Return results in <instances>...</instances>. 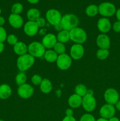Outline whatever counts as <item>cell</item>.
<instances>
[{"label":"cell","instance_id":"1","mask_svg":"<svg viewBox=\"0 0 120 121\" xmlns=\"http://www.w3.org/2000/svg\"><path fill=\"white\" fill-rule=\"evenodd\" d=\"M35 58L29 53L20 56L16 60V67L21 72H24L32 67L35 63Z\"/></svg>","mask_w":120,"mask_h":121},{"label":"cell","instance_id":"2","mask_svg":"<svg viewBox=\"0 0 120 121\" xmlns=\"http://www.w3.org/2000/svg\"><path fill=\"white\" fill-rule=\"evenodd\" d=\"M61 24L64 30L70 31L74 28L78 27L79 19L76 15L73 14H67L62 16Z\"/></svg>","mask_w":120,"mask_h":121},{"label":"cell","instance_id":"3","mask_svg":"<svg viewBox=\"0 0 120 121\" xmlns=\"http://www.w3.org/2000/svg\"><path fill=\"white\" fill-rule=\"evenodd\" d=\"M70 40L74 44H82L85 43L87 40V34L85 31L81 27H76L69 31Z\"/></svg>","mask_w":120,"mask_h":121},{"label":"cell","instance_id":"4","mask_svg":"<svg viewBox=\"0 0 120 121\" xmlns=\"http://www.w3.org/2000/svg\"><path fill=\"white\" fill-rule=\"evenodd\" d=\"M46 49L41 42L33 41L28 46V53L34 58L43 57Z\"/></svg>","mask_w":120,"mask_h":121},{"label":"cell","instance_id":"5","mask_svg":"<svg viewBox=\"0 0 120 121\" xmlns=\"http://www.w3.org/2000/svg\"><path fill=\"white\" fill-rule=\"evenodd\" d=\"M116 7L114 4L104 2L98 5V13L103 17L108 18L113 16L116 13Z\"/></svg>","mask_w":120,"mask_h":121},{"label":"cell","instance_id":"6","mask_svg":"<svg viewBox=\"0 0 120 121\" xmlns=\"http://www.w3.org/2000/svg\"><path fill=\"white\" fill-rule=\"evenodd\" d=\"M84 109L87 112H91L95 109L96 106V100L93 94L87 93L82 97V105Z\"/></svg>","mask_w":120,"mask_h":121},{"label":"cell","instance_id":"7","mask_svg":"<svg viewBox=\"0 0 120 121\" xmlns=\"http://www.w3.org/2000/svg\"><path fill=\"white\" fill-rule=\"evenodd\" d=\"M62 17V16L60 11L54 8L48 9L45 14L47 21L53 26L60 24L61 21Z\"/></svg>","mask_w":120,"mask_h":121},{"label":"cell","instance_id":"8","mask_svg":"<svg viewBox=\"0 0 120 121\" xmlns=\"http://www.w3.org/2000/svg\"><path fill=\"white\" fill-rule=\"evenodd\" d=\"M72 63V59L70 56L64 53V54L58 55L56 60V63L57 67L61 70H67L70 68Z\"/></svg>","mask_w":120,"mask_h":121},{"label":"cell","instance_id":"9","mask_svg":"<svg viewBox=\"0 0 120 121\" xmlns=\"http://www.w3.org/2000/svg\"><path fill=\"white\" fill-rule=\"evenodd\" d=\"M104 97L107 104L112 105H115L120 100V95L118 92L114 88L107 89L105 91Z\"/></svg>","mask_w":120,"mask_h":121},{"label":"cell","instance_id":"10","mask_svg":"<svg viewBox=\"0 0 120 121\" xmlns=\"http://www.w3.org/2000/svg\"><path fill=\"white\" fill-rule=\"evenodd\" d=\"M34 87L29 84L25 83L18 87L17 93L19 96L22 99H29L34 95Z\"/></svg>","mask_w":120,"mask_h":121},{"label":"cell","instance_id":"11","mask_svg":"<svg viewBox=\"0 0 120 121\" xmlns=\"http://www.w3.org/2000/svg\"><path fill=\"white\" fill-rule=\"evenodd\" d=\"M115 112L116 109L114 105L108 104H105L102 105L100 109V115L101 118L106 119H109L112 117H114Z\"/></svg>","mask_w":120,"mask_h":121},{"label":"cell","instance_id":"12","mask_svg":"<svg viewBox=\"0 0 120 121\" xmlns=\"http://www.w3.org/2000/svg\"><path fill=\"white\" fill-rule=\"evenodd\" d=\"M84 53L85 50L82 44H74L71 47L69 56L73 60H78L83 57Z\"/></svg>","mask_w":120,"mask_h":121},{"label":"cell","instance_id":"13","mask_svg":"<svg viewBox=\"0 0 120 121\" xmlns=\"http://www.w3.org/2000/svg\"><path fill=\"white\" fill-rule=\"evenodd\" d=\"M96 44L99 48L109 50L111 46V40L107 34L101 33L96 37Z\"/></svg>","mask_w":120,"mask_h":121},{"label":"cell","instance_id":"14","mask_svg":"<svg viewBox=\"0 0 120 121\" xmlns=\"http://www.w3.org/2000/svg\"><path fill=\"white\" fill-rule=\"evenodd\" d=\"M57 42L56 35L52 33H48L45 34L42 38L41 43L44 46L45 49L49 50L54 48V46Z\"/></svg>","mask_w":120,"mask_h":121},{"label":"cell","instance_id":"15","mask_svg":"<svg viewBox=\"0 0 120 121\" xmlns=\"http://www.w3.org/2000/svg\"><path fill=\"white\" fill-rule=\"evenodd\" d=\"M39 28L35 21H28L24 25V31L27 36L29 37L36 35L38 32Z\"/></svg>","mask_w":120,"mask_h":121},{"label":"cell","instance_id":"16","mask_svg":"<svg viewBox=\"0 0 120 121\" xmlns=\"http://www.w3.org/2000/svg\"><path fill=\"white\" fill-rule=\"evenodd\" d=\"M97 28L101 33L103 34H107L112 28L110 20L108 18H101L99 19L97 22Z\"/></svg>","mask_w":120,"mask_h":121},{"label":"cell","instance_id":"17","mask_svg":"<svg viewBox=\"0 0 120 121\" xmlns=\"http://www.w3.org/2000/svg\"><path fill=\"white\" fill-rule=\"evenodd\" d=\"M8 22L12 27L16 29L21 28L24 26V20L18 14H11L8 17Z\"/></svg>","mask_w":120,"mask_h":121},{"label":"cell","instance_id":"18","mask_svg":"<svg viewBox=\"0 0 120 121\" xmlns=\"http://www.w3.org/2000/svg\"><path fill=\"white\" fill-rule=\"evenodd\" d=\"M82 98L76 94H72L68 99V105L71 108L76 109L80 107L82 105Z\"/></svg>","mask_w":120,"mask_h":121},{"label":"cell","instance_id":"19","mask_svg":"<svg viewBox=\"0 0 120 121\" xmlns=\"http://www.w3.org/2000/svg\"><path fill=\"white\" fill-rule=\"evenodd\" d=\"M13 50L16 55L22 56L28 53V46L22 41H18L13 46Z\"/></svg>","mask_w":120,"mask_h":121},{"label":"cell","instance_id":"20","mask_svg":"<svg viewBox=\"0 0 120 121\" xmlns=\"http://www.w3.org/2000/svg\"><path fill=\"white\" fill-rule=\"evenodd\" d=\"M12 94V89L8 84L4 83L0 85V99L5 100L8 99Z\"/></svg>","mask_w":120,"mask_h":121},{"label":"cell","instance_id":"21","mask_svg":"<svg viewBox=\"0 0 120 121\" xmlns=\"http://www.w3.org/2000/svg\"><path fill=\"white\" fill-rule=\"evenodd\" d=\"M40 91L45 94L50 93L52 89V84L51 82L47 78H44L42 80L41 85H40Z\"/></svg>","mask_w":120,"mask_h":121},{"label":"cell","instance_id":"22","mask_svg":"<svg viewBox=\"0 0 120 121\" xmlns=\"http://www.w3.org/2000/svg\"><path fill=\"white\" fill-rule=\"evenodd\" d=\"M43 57L47 62L52 63L56 62L58 55L54 50L49 49L45 51Z\"/></svg>","mask_w":120,"mask_h":121},{"label":"cell","instance_id":"23","mask_svg":"<svg viewBox=\"0 0 120 121\" xmlns=\"http://www.w3.org/2000/svg\"><path fill=\"white\" fill-rule=\"evenodd\" d=\"M27 17L29 21H36L39 18L41 17L40 11L37 8H30L27 13Z\"/></svg>","mask_w":120,"mask_h":121},{"label":"cell","instance_id":"24","mask_svg":"<svg viewBox=\"0 0 120 121\" xmlns=\"http://www.w3.org/2000/svg\"><path fill=\"white\" fill-rule=\"evenodd\" d=\"M56 39H57L58 42L65 44L70 40L69 31L63 30L58 32L57 35H56Z\"/></svg>","mask_w":120,"mask_h":121},{"label":"cell","instance_id":"25","mask_svg":"<svg viewBox=\"0 0 120 121\" xmlns=\"http://www.w3.org/2000/svg\"><path fill=\"white\" fill-rule=\"evenodd\" d=\"M86 15L89 17H95L99 14L98 6L95 4H91L87 6L85 9Z\"/></svg>","mask_w":120,"mask_h":121},{"label":"cell","instance_id":"26","mask_svg":"<svg viewBox=\"0 0 120 121\" xmlns=\"http://www.w3.org/2000/svg\"><path fill=\"white\" fill-rule=\"evenodd\" d=\"M88 92V89L85 85L84 84H78L75 87V93L80 96L81 97H84L86 95Z\"/></svg>","mask_w":120,"mask_h":121},{"label":"cell","instance_id":"27","mask_svg":"<svg viewBox=\"0 0 120 121\" xmlns=\"http://www.w3.org/2000/svg\"><path fill=\"white\" fill-rule=\"evenodd\" d=\"M109 55V51L108 49L99 48L96 52V57L100 60H104L108 57Z\"/></svg>","mask_w":120,"mask_h":121},{"label":"cell","instance_id":"28","mask_svg":"<svg viewBox=\"0 0 120 121\" xmlns=\"http://www.w3.org/2000/svg\"><path fill=\"white\" fill-rule=\"evenodd\" d=\"M15 80V83L18 86L24 85V84L26 83V82L27 80V75L24 72H21L16 74Z\"/></svg>","mask_w":120,"mask_h":121},{"label":"cell","instance_id":"29","mask_svg":"<svg viewBox=\"0 0 120 121\" xmlns=\"http://www.w3.org/2000/svg\"><path fill=\"white\" fill-rule=\"evenodd\" d=\"M54 50L57 53L58 55H61V54L65 53L66 47L65 44L62 43L57 42L53 48Z\"/></svg>","mask_w":120,"mask_h":121},{"label":"cell","instance_id":"30","mask_svg":"<svg viewBox=\"0 0 120 121\" xmlns=\"http://www.w3.org/2000/svg\"><path fill=\"white\" fill-rule=\"evenodd\" d=\"M23 5L21 3H20V2H16V3L12 5L11 11L12 14L20 15V14H21L22 12V11H23Z\"/></svg>","mask_w":120,"mask_h":121},{"label":"cell","instance_id":"31","mask_svg":"<svg viewBox=\"0 0 120 121\" xmlns=\"http://www.w3.org/2000/svg\"><path fill=\"white\" fill-rule=\"evenodd\" d=\"M7 42L9 44V45L14 46L16 43L18 42V37L15 34H9L7 36V40H6Z\"/></svg>","mask_w":120,"mask_h":121},{"label":"cell","instance_id":"32","mask_svg":"<svg viewBox=\"0 0 120 121\" xmlns=\"http://www.w3.org/2000/svg\"><path fill=\"white\" fill-rule=\"evenodd\" d=\"M42 77L40 75L37 74H34L31 78V82L35 86H40L42 82Z\"/></svg>","mask_w":120,"mask_h":121},{"label":"cell","instance_id":"33","mask_svg":"<svg viewBox=\"0 0 120 121\" xmlns=\"http://www.w3.org/2000/svg\"><path fill=\"white\" fill-rule=\"evenodd\" d=\"M80 121H96V120L92 115L88 113L84 114L80 118Z\"/></svg>","mask_w":120,"mask_h":121},{"label":"cell","instance_id":"34","mask_svg":"<svg viewBox=\"0 0 120 121\" xmlns=\"http://www.w3.org/2000/svg\"><path fill=\"white\" fill-rule=\"evenodd\" d=\"M7 33L3 27H0V42L4 43L7 38Z\"/></svg>","mask_w":120,"mask_h":121},{"label":"cell","instance_id":"35","mask_svg":"<svg viewBox=\"0 0 120 121\" xmlns=\"http://www.w3.org/2000/svg\"><path fill=\"white\" fill-rule=\"evenodd\" d=\"M36 24L38 25L39 28H42L44 27L46 24V20L43 17H40L36 21Z\"/></svg>","mask_w":120,"mask_h":121},{"label":"cell","instance_id":"36","mask_svg":"<svg viewBox=\"0 0 120 121\" xmlns=\"http://www.w3.org/2000/svg\"><path fill=\"white\" fill-rule=\"evenodd\" d=\"M112 28L115 33H120V21H115L112 26Z\"/></svg>","mask_w":120,"mask_h":121},{"label":"cell","instance_id":"37","mask_svg":"<svg viewBox=\"0 0 120 121\" xmlns=\"http://www.w3.org/2000/svg\"><path fill=\"white\" fill-rule=\"evenodd\" d=\"M65 115L67 117H73L74 115V111L71 108L67 109L65 111Z\"/></svg>","mask_w":120,"mask_h":121},{"label":"cell","instance_id":"38","mask_svg":"<svg viewBox=\"0 0 120 121\" xmlns=\"http://www.w3.org/2000/svg\"><path fill=\"white\" fill-rule=\"evenodd\" d=\"M54 29H55L56 31H57L58 32H60L61 31L63 30V27H62V26L61 25V22H60V24H58L55 25V26H54Z\"/></svg>","mask_w":120,"mask_h":121},{"label":"cell","instance_id":"39","mask_svg":"<svg viewBox=\"0 0 120 121\" xmlns=\"http://www.w3.org/2000/svg\"><path fill=\"white\" fill-rule=\"evenodd\" d=\"M62 121H76L74 117H67L63 118Z\"/></svg>","mask_w":120,"mask_h":121},{"label":"cell","instance_id":"40","mask_svg":"<svg viewBox=\"0 0 120 121\" xmlns=\"http://www.w3.org/2000/svg\"><path fill=\"white\" fill-rule=\"evenodd\" d=\"M5 20L4 17L0 15V27H3L4 25L5 24Z\"/></svg>","mask_w":120,"mask_h":121},{"label":"cell","instance_id":"41","mask_svg":"<svg viewBox=\"0 0 120 121\" xmlns=\"http://www.w3.org/2000/svg\"><path fill=\"white\" fill-rule=\"evenodd\" d=\"M115 15H116V18H117L118 21H120V8H118V9L116 11Z\"/></svg>","mask_w":120,"mask_h":121},{"label":"cell","instance_id":"42","mask_svg":"<svg viewBox=\"0 0 120 121\" xmlns=\"http://www.w3.org/2000/svg\"><path fill=\"white\" fill-rule=\"evenodd\" d=\"M4 48H5V46L4 43L0 42V54L2 53V52H4Z\"/></svg>","mask_w":120,"mask_h":121},{"label":"cell","instance_id":"43","mask_svg":"<svg viewBox=\"0 0 120 121\" xmlns=\"http://www.w3.org/2000/svg\"><path fill=\"white\" fill-rule=\"evenodd\" d=\"M114 106H115V109H116V110H118V111H120V100H119L116 103V104L114 105Z\"/></svg>","mask_w":120,"mask_h":121},{"label":"cell","instance_id":"44","mask_svg":"<svg viewBox=\"0 0 120 121\" xmlns=\"http://www.w3.org/2000/svg\"><path fill=\"white\" fill-rule=\"evenodd\" d=\"M27 1L31 4H36L38 3L40 0H27Z\"/></svg>","mask_w":120,"mask_h":121},{"label":"cell","instance_id":"45","mask_svg":"<svg viewBox=\"0 0 120 121\" xmlns=\"http://www.w3.org/2000/svg\"><path fill=\"white\" fill-rule=\"evenodd\" d=\"M108 121H120V119L116 117H113L111 118L110 119H108Z\"/></svg>","mask_w":120,"mask_h":121},{"label":"cell","instance_id":"46","mask_svg":"<svg viewBox=\"0 0 120 121\" xmlns=\"http://www.w3.org/2000/svg\"><path fill=\"white\" fill-rule=\"evenodd\" d=\"M96 121H108V119H104V118H99V119H98L97 120H96Z\"/></svg>","mask_w":120,"mask_h":121},{"label":"cell","instance_id":"47","mask_svg":"<svg viewBox=\"0 0 120 121\" xmlns=\"http://www.w3.org/2000/svg\"><path fill=\"white\" fill-rule=\"evenodd\" d=\"M1 12H2V10H1V7H0V15H1Z\"/></svg>","mask_w":120,"mask_h":121},{"label":"cell","instance_id":"48","mask_svg":"<svg viewBox=\"0 0 120 121\" xmlns=\"http://www.w3.org/2000/svg\"><path fill=\"white\" fill-rule=\"evenodd\" d=\"M0 121H4V120H2V119H0Z\"/></svg>","mask_w":120,"mask_h":121}]
</instances>
